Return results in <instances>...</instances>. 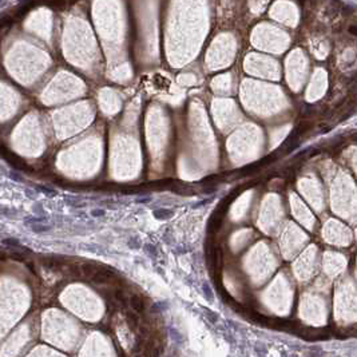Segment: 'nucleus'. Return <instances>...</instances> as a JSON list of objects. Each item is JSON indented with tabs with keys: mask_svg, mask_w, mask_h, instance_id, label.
I'll return each mask as SVG.
<instances>
[{
	"mask_svg": "<svg viewBox=\"0 0 357 357\" xmlns=\"http://www.w3.org/2000/svg\"><path fill=\"white\" fill-rule=\"evenodd\" d=\"M28 225L29 228H31V230H34V232H47V230L51 229V226L50 225H43L42 221H39V222H29V223H26Z\"/></svg>",
	"mask_w": 357,
	"mask_h": 357,
	"instance_id": "1",
	"label": "nucleus"
},
{
	"mask_svg": "<svg viewBox=\"0 0 357 357\" xmlns=\"http://www.w3.org/2000/svg\"><path fill=\"white\" fill-rule=\"evenodd\" d=\"M154 215L159 219H167L173 215V212L171 210H166V209H160V210H155L154 212Z\"/></svg>",
	"mask_w": 357,
	"mask_h": 357,
	"instance_id": "2",
	"label": "nucleus"
},
{
	"mask_svg": "<svg viewBox=\"0 0 357 357\" xmlns=\"http://www.w3.org/2000/svg\"><path fill=\"white\" fill-rule=\"evenodd\" d=\"M3 244L11 246V248H23L22 244H20L18 239H15V238H6V239H3Z\"/></svg>",
	"mask_w": 357,
	"mask_h": 357,
	"instance_id": "3",
	"label": "nucleus"
},
{
	"mask_svg": "<svg viewBox=\"0 0 357 357\" xmlns=\"http://www.w3.org/2000/svg\"><path fill=\"white\" fill-rule=\"evenodd\" d=\"M131 306H133V308H135L137 310H142V309H143L142 301H140L138 297H133V298H131Z\"/></svg>",
	"mask_w": 357,
	"mask_h": 357,
	"instance_id": "4",
	"label": "nucleus"
},
{
	"mask_svg": "<svg viewBox=\"0 0 357 357\" xmlns=\"http://www.w3.org/2000/svg\"><path fill=\"white\" fill-rule=\"evenodd\" d=\"M202 289H203L205 297L207 298V300L212 301V300H213V296H212V289L209 288V285H207V284H203V285H202Z\"/></svg>",
	"mask_w": 357,
	"mask_h": 357,
	"instance_id": "5",
	"label": "nucleus"
},
{
	"mask_svg": "<svg viewBox=\"0 0 357 357\" xmlns=\"http://www.w3.org/2000/svg\"><path fill=\"white\" fill-rule=\"evenodd\" d=\"M348 32L352 35V36H357V26L356 24H352V26L348 27Z\"/></svg>",
	"mask_w": 357,
	"mask_h": 357,
	"instance_id": "6",
	"label": "nucleus"
},
{
	"mask_svg": "<svg viewBox=\"0 0 357 357\" xmlns=\"http://www.w3.org/2000/svg\"><path fill=\"white\" fill-rule=\"evenodd\" d=\"M353 11H356V7H354V6H345V7H344V12H345V13H352Z\"/></svg>",
	"mask_w": 357,
	"mask_h": 357,
	"instance_id": "7",
	"label": "nucleus"
},
{
	"mask_svg": "<svg viewBox=\"0 0 357 357\" xmlns=\"http://www.w3.org/2000/svg\"><path fill=\"white\" fill-rule=\"evenodd\" d=\"M91 214L94 215V217H100V215L104 214V212H103V210H92Z\"/></svg>",
	"mask_w": 357,
	"mask_h": 357,
	"instance_id": "8",
	"label": "nucleus"
},
{
	"mask_svg": "<svg viewBox=\"0 0 357 357\" xmlns=\"http://www.w3.org/2000/svg\"><path fill=\"white\" fill-rule=\"evenodd\" d=\"M146 249H147V253L150 254H157V251H155V249H154V246H151V245H146Z\"/></svg>",
	"mask_w": 357,
	"mask_h": 357,
	"instance_id": "9",
	"label": "nucleus"
}]
</instances>
